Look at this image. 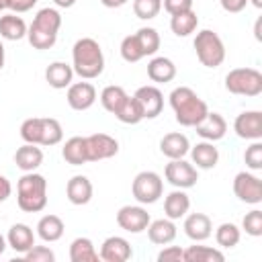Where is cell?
<instances>
[{
  "label": "cell",
  "instance_id": "bcb514c9",
  "mask_svg": "<svg viewBox=\"0 0 262 262\" xmlns=\"http://www.w3.org/2000/svg\"><path fill=\"white\" fill-rule=\"evenodd\" d=\"M37 2H39V0H10V2H8V8H10L12 12L20 14V12H29Z\"/></svg>",
  "mask_w": 262,
  "mask_h": 262
},
{
  "label": "cell",
  "instance_id": "ba28073f",
  "mask_svg": "<svg viewBox=\"0 0 262 262\" xmlns=\"http://www.w3.org/2000/svg\"><path fill=\"white\" fill-rule=\"evenodd\" d=\"M164 178L166 182H170L174 188H192L199 180V170L192 166V162H186L184 158L178 160H170L164 168Z\"/></svg>",
  "mask_w": 262,
  "mask_h": 262
},
{
  "label": "cell",
  "instance_id": "d6986e66",
  "mask_svg": "<svg viewBox=\"0 0 262 262\" xmlns=\"http://www.w3.org/2000/svg\"><path fill=\"white\" fill-rule=\"evenodd\" d=\"M188 154H190L192 166L196 170H211L219 162V149L213 145V141H205L203 139L196 145H190Z\"/></svg>",
  "mask_w": 262,
  "mask_h": 262
},
{
  "label": "cell",
  "instance_id": "ee69618b",
  "mask_svg": "<svg viewBox=\"0 0 262 262\" xmlns=\"http://www.w3.org/2000/svg\"><path fill=\"white\" fill-rule=\"evenodd\" d=\"M158 262H184V250L180 246H164L158 254Z\"/></svg>",
  "mask_w": 262,
  "mask_h": 262
},
{
  "label": "cell",
  "instance_id": "836d02e7",
  "mask_svg": "<svg viewBox=\"0 0 262 262\" xmlns=\"http://www.w3.org/2000/svg\"><path fill=\"white\" fill-rule=\"evenodd\" d=\"M137 43H139V49L143 53V57L147 55H156L158 49H160V33L154 29V27H141L137 33H133Z\"/></svg>",
  "mask_w": 262,
  "mask_h": 262
},
{
  "label": "cell",
  "instance_id": "d4e9b609",
  "mask_svg": "<svg viewBox=\"0 0 262 262\" xmlns=\"http://www.w3.org/2000/svg\"><path fill=\"white\" fill-rule=\"evenodd\" d=\"M190 209V199L182 188H174L172 192L166 194L164 199V215L172 221L182 219Z\"/></svg>",
  "mask_w": 262,
  "mask_h": 262
},
{
  "label": "cell",
  "instance_id": "4dcf8cb0",
  "mask_svg": "<svg viewBox=\"0 0 262 262\" xmlns=\"http://www.w3.org/2000/svg\"><path fill=\"white\" fill-rule=\"evenodd\" d=\"M70 260L72 262H98V252L90 237H76L70 244Z\"/></svg>",
  "mask_w": 262,
  "mask_h": 262
},
{
  "label": "cell",
  "instance_id": "b9f144b4",
  "mask_svg": "<svg viewBox=\"0 0 262 262\" xmlns=\"http://www.w3.org/2000/svg\"><path fill=\"white\" fill-rule=\"evenodd\" d=\"M244 162H246V166H248L250 170H254V172L262 170V141H260V139H258V141H252V143L246 147V151H244Z\"/></svg>",
  "mask_w": 262,
  "mask_h": 262
},
{
  "label": "cell",
  "instance_id": "f5cc1de1",
  "mask_svg": "<svg viewBox=\"0 0 262 262\" xmlns=\"http://www.w3.org/2000/svg\"><path fill=\"white\" fill-rule=\"evenodd\" d=\"M254 33H256V39L260 41V39H262V35H260V18L256 20V27H254Z\"/></svg>",
  "mask_w": 262,
  "mask_h": 262
},
{
  "label": "cell",
  "instance_id": "ab89813d",
  "mask_svg": "<svg viewBox=\"0 0 262 262\" xmlns=\"http://www.w3.org/2000/svg\"><path fill=\"white\" fill-rule=\"evenodd\" d=\"M119 51H121V57H123L127 63H137L139 59H143V53H141V49H139V43H137L135 35H127V37L121 41Z\"/></svg>",
  "mask_w": 262,
  "mask_h": 262
},
{
  "label": "cell",
  "instance_id": "74e56055",
  "mask_svg": "<svg viewBox=\"0 0 262 262\" xmlns=\"http://www.w3.org/2000/svg\"><path fill=\"white\" fill-rule=\"evenodd\" d=\"M162 0H133V12L141 20H151L160 14Z\"/></svg>",
  "mask_w": 262,
  "mask_h": 262
},
{
  "label": "cell",
  "instance_id": "6da1fadb",
  "mask_svg": "<svg viewBox=\"0 0 262 262\" xmlns=\"http://www.w3.org/2000/svg\"><path fill=\"white\" fill-rule=\"evenodd\" d=\"M72 68L82 80H94L104 72V53L96 39L82 37L72 47Z\"/></svg>",
  "mask_w": 262,
  "mask_h": 262
},
{
  "label": "cell",
  "instance_id": "9c48e42d",
  "mask_svg": "<svg viewBox=\"0 0 262 262\" xmlns=\"http://www.w3.org/2000/svg\"><path fill=\"white\" fill-rule=\"evenodd\" d=\"M233 194L246 205H260L262 203V180L248 170L237 172L233 178Z\"/></svg>",
  "mask_w": 262,
  "mask_h": 262
},
{
  "label": "cell",
  "instance_id": "e0dca14e",
  "mask_svg": "<svg viewBox=\"0 0 262 262\" xmlns=\"http://www.w3.org/2000/svg\"><path fill=\"white\" fill-rule=\"evenodd\" d=\"M194 129H196V135L199 137H203L205 141H213L215 143V141H219V139L225 137V133H227V121L219 113H207L205 119L194 125Z\"/></svg>",
  "mask_w": 262,
  "mask_h": 262
},
{
  "label": "cell",
  "instance_id": "681fc988",
  "mask_svg": "<svg viewBox=\"0 0 262 262\" xmlns=\"http://www.w3.org/2000/svg\"><path fill=\"white\" fill-rule=\"evenodd\" d=\"M129 0H100V4L102 6H106V8H121V6H125Z\"/></svg>",
  "mask_w": 262,
  "mask_h": 262
},
{
  "label": "cell",
  "instance_id": "11a10c76",
  "mask_svg": "<svg viewBox=\"0 0 262 262\" xmlns=\"http://www.w3.org/2000/svg\"><path fill=\"white\" fill-rule=\"evenodd\" d=\"M248 2H252L256 8H262V0H248Z\"/></svg>",
  "mask_w": 262,
  "mask_h": 262
},
{
  "label": "cell",
  "instance_id": "7402d4cb",
  "mask_svg": "<svg viewBox=\"0 0 262 262\" xmlns=\"http://www.w3.org/2000/svg\"><path fill=\"white\" fill-rule=\"evenodd\" d=\"M190 149V141L184 133L180 131H172V133H166L162 139H160V151L168 158V160H178V158H184Z\"/></svg>",
  "mask_w": 262,
  "mask_h": 262
},
{
  "label": "cell",
  "instance_id": "7bdbcfd3",
  "mask_svg": "<svg viewBox=\"0 0 262 262\" xmlns=\"http://www.w3.org/2000/svg\"><path fill=\"white\" fill-rule=\"evenodd\" d=\"M27 262H55V252L47 246H33L23 254Z\"/></svg>",
  "mask_w": 262,
  "mask_h": 262
},
{
  "label": "cell",
  "instance_id": "7dc6e473",
  "mask_svg": "<svg viewBox=\"0 0 262 262\" xmlns=\"http://www.w3.org/2000/svg\"><path fill=\"white\" fill-rule=\"evenodd\" d=\"M219 2H221L223 10L225 12H231V14L242 12L246 8V4H248V0H219Z\"/></svg>",
  "mask_w": 262,
  "mask_h": 262
},
{
  "label": "cell",
  "instance_id": "f35d334b",
  "mask_svg": "<svg viewBox=\"0 0 262 262\" xmlns=\"http://www.w3.org/2000/svg\"><path fill=\"white\" fill-rule=\"evenodd\" d=\"M20 137H23L25 143L39 145V141H41V117L25 119L23 125H20Z\"/></svg>",
  "mask_w": 262,
  "mask_h": 262
},
{
  "label": "cell",
  "instance_id": "4fadbf2b",
  "mask_svg": "<svg viewBox=\"0 0 262 262\" xmlns=\"http://www.w3.org/2000/svg\"><path fill=\"white\" fill-rule=\"evenodd\" d=\"M135 100L141 106L143 119H156L158 115H162L164 108V94L160 88L156 86H141L135 90Z\"/></svg>",
  "mask_w": 262,
  "mask_h": 262
},
{
  "label": "cell",
  "instance_id": "277c9868",
  "mask_svg": "<svg viewBox=\"0 0 262 262\" xmlns=\"http://www.w3.org/2000/svg\"><path fill=\"white\" fill-rule=\"evenodd\" d=\"M16 205L25 213H39L47 207V180L43 174L25 172L16 182Z\"/></svg>",
  "mask_w": 262,
  "mask_h": 262
},
{
  "label": "cell",
  "instance_id": "f907efd6",
  "mask_svg": "<svg viewBox=\"0 0 262 262\" xmlns=\"http://www.w3.org/2000/svg\"><path fill=\"white\" fill-rule=\"evenodd\" d=\"M76 2H78V0H53V4H55L57 8H72Z\"/></svg>",
  "mask_w": 262,
  "mask_h": 262
},
{
  "label": "cell",
  "instance_id": "1f68e13d",
  "mask_svg": "<svg viewBox=\"0 0 262 262\" xmlns=\"http://www.w3.org/2000/svg\"><path fill=\"white\" fill-rule=\"evenodd\" d=\"M225 254L211 246H188L184 250V262H223Z\"/></svg>",
  "mask_w": 262,
  "mask_h": 262
},
{
  "label": "cell",
  "instance_id": "8d00e7d4",
  "mask_svg": "<svg viewBox=\"0 0 262 262\" xmlns=\"http://www.w3.org/2000/svg\"><path fill=\"white\" fill-rule=\"evenodd\" d=\"M239 239H242V229L235 223L225 221L215 229V242L219 248H235Z\"/></svg>",
  "mask_w": 262,
  "mask_h": 262
},
{
  "label": "cell",
  "instance_id": "d6a6232c",
  "mask_svg": "<svg viewBox=\"0 0 262 262\" xmlns=\"http://www.w3.org/2000/svg\"><path fill=\"white\" fill-rule=\"evenodd\" d=\"M61 139H63L61 123L53 117H41V141H39V145L51 147V145L61 143Z\"/></svg>",
  "mask_w": 262,
  "mask_h": 262
},
{
  "label": "cell",
  "instance_id": "5b68a950",
  "mask_svg": "<svg viewBox=\"0 0 262 262\" xmlns=\"http://www.w3.org/2000/svg\"><path fill=\"white\" fill-rule=\"evenodd\" d=\"M192 45L196 51V59L205 68H219L225 61V45L215 31H211V29L199 31Z\"/></svg>",
  "mask_w": 262,
  "mask_h": 262
},
{
  "label": "cell",
  "instance_id": "db71d44e",
  "mask_svg": "<svg viewBox=\"0 0 262 262\" xmlns=\"http://www.w3.org/2000/svg\"><path fill=\"white\" fill-rule=\"evenodd\" d=\"M4 68V45H2V41H0V70Z\"/></svg>",
  "mask_w": 262,
  "mask_h": 262
},
{
  "label": "cell",
  "instance_id": "e575fe53",
  "mask_svg": "<svg viewBox=\"0 0 262 262\" xmlns=\"http://www.w3.org/2000/svg\"><path fill=\"white\" fill-rule=\"evenodd\" d=\"M115 117H117L121 123H125V125H137L139 121H143L141 106L137 104L135 96H129V94H127V98L123 100V104L117 108Z\"/></svg>",
  "mask_w": 262,
  "mask_h": 262
},
{
  "label": "cell",
  "instance_id": "8992f818",
  "mask_svg": "<svg viewBox=\"0 0 262 262\" xmlns=\"http://www.w3.org/2000/svg\"><path fill=\"white\" fill-rule=\"evenodd\" d=\"M225 90L237 96L262 94V74L256 68H235L225 76Z\"/></svg>",
  "mask_w": 262,
  "mask_h": 262
},
{
  "label": "cell",
  "instance_id": "5bb4252c",
  "mask_svg": "<svg viewBox=\"0 0 262 262\" xmlns=\"http://www.w3.org/2000/svg\"><path fill=\"white\" fill-rule=\"evenodd\" d=\"M66 100L74 111H88L96 102V88L90 82H72L66 92Z\"/></svg>",
  "mask_w": 262,
  "mask_h": 262
},
{
  "label": "cell",
  "instance_id": "52a82bcc",
  "mask_svg": "<svg viewBox=\"0 0 262 262\" xmlns=\"http://www.w3.org/2000/svg\"><path fill=\"white\" fill-rule=\"evenodd\" d=\"M131 194L139 205H154L164 194V180L158 172L143 170L131 182Z\"/></svg>",
  "mask_w": 262,
  "mask_h": 262
},
{
  "label": "cell",
  "instance_id": "cb8c5ba5",
  "mask_svg": "<svg viewBox=\"0 0 262 262\" xmlns=\"http://www.w3.org/2000/svg\"><path fill=\"white\" fill-rule=\"evenodd\" d=\"M45 80L51 88L63 90L74 82V68L66 61H51L45 68Z\"/></svg>",
  "mask_w": 262,
  "mask_h": 262
},
{
  "label": "cell",
  "instance_id": "9a60e30c",
  "mask_svg": "<svg viewBox=\"0 0 262 262\" xmlns=\"http://www.w3.org/2000/svg\"><path fill=\"white\" fill-rule=\"evenodd\" d=\"M133 256L131 244L121 235H111L100 244L98 258L104 262H127Z\"/></svg>",
  "mask_w": 262,
  "mask_h": 262
},
{
  "label": "cell",
  "instance_id": "484cf974",
  "mask_svg": "<svg viewBox=\"0 0 262 262\" xmlns=\"http://www.w3.org/2000/svg\"><path fill=\"white\" fill-rule=\"evenodd\" d=\"M14 164L23 172H35L43 164V151L35 143H25L14 151Z\"/></svg>",
  "mask_w": 262,
  "mask_h": 262
},
{
  "label": "cell",
  "instance_id": "3957f363",
  "mask_svg": "<svg viewBox=\"0 0 262 262\" xmlns=\"http://www.w3.org/2000/svg\"><path fill=\"white\" fill-rule=\"evenodd\" d=\"M59 27H61V14L57 8L45 6V8L37 10L31 27L27 29V39H29L31 47L39 49V51L51 49L57 41Z\"/></svg>",
  "mask_w": 262,
  "mask_h": 262
},
{
  "label": "cell",
  "instance_id": "8fae6325",
  "mask_svg": "<svg viewBox=\"0 0 262 262\" xmlns=\"http://www.w3.org/2000/svg\"><path fill=\"white\" fill-rule=\"evenodd\" d=\"M86 151L88 162L108 160L119 154V141L108 133H92L86 137Z\"/></svg>",
  "mask_w": 262,
  "mask_h": 262
},
{
  "label": "cell",
  "instance_id": "603a6c76",
  "mask_svg": "<svg viewBox=\"0 0 262 262\" xmlns=\"http://www.w3.org/2000/svg\"><path fill=\"white\" fill-rule=\"evenodd\" d=\"M147 78L156 84H166V82H172L176 78V66L170 57H164V55H156L149 59L147 63Z\"/></svg>",
  "mask_w": 262,
  "mask_h": 262
},
{
  "label": "cell",
  "instance_id": "ffe728a7",
  "mask_svg": "<svg viewBox=\"0 0 262 262\" xmlns=\"http://www.w3.org/2000/svg\"><path fill=\"white\" fill-rule=\"evenodd\" d=\"M6 244L16 254H25L27 250H31L35 246V231H33V227L27 225V223L10 225V229L6 233Z\"/></svg>",
  "mask_w": 262,
  "mask_h": 262
},
{
  "label": "cell",
  "instance_id": "ac0fdd59",
  "mask_svg": "<svg viewBox=\"0 0 262 262\" xmlns=\"http://www.w3.org/2000/svg\"><path fill=\"white\" fill-rule=\"evenodd\" d=\"M92 192H94L92 182H90V178L84 176V174L72 176V178L68 180V184H66V196H68V201H70L72 205H76V207L88 205V203L92 201Z\"/></svg>",
  "mask_w": 262,
  "mask_h": 262
},
{
  "label": "cell",
  "instance_id": "9f6ffc18",
  "mask_svg": "<svg viewBox=\"0 0 262 262\" xmlns=\"http://www.w3.org/2000/svg\"><path fill=\"white\" fill-rule=\"evenodd\" d=\"M8 2H10V0H0V10H4V8H8Z\"/></svg>",
  "mask_w": 262,
  "mask_h": 262
},
{
  "label": "cell",
  "instance_id": "60d3db41",
  "mask_svg": "<svg viewBox=\"0 0 262 262\" xmlns=\"http://www.w3.org/2000/svg\"><path fill=\"white\" fill-rule=\"evenodd\" d=\"M242 229L252 237H260L262 235V211L252 209L250 213H246L242 219Z\"/></svg>",
  "mask_w": 262,
  "mask_h": 262
},
{
  "label": "cell",
  "instance_id": "30bf717a",
  "mask_svg": "<svg viewBox=\"0 0 262 262\" xmlns=\"http://www.w3.org/2000/svg\"><path fill=\"white\" fill-rule=\"evenodd\" d=\"M151 217L143 205H125L117 211V225L129 233H141L147 229Z\"/></svg>",
  "mask_w": 262,
  "mask_h": 262
},
{
  "label": "cell",
  "instance_id": "f1b7e54d",
  "mask_svg": "<svg viewBox=\"0 0 262 262\" xmlns=\"http://www.w3.org/2000/svg\"><path fill=\"white\" fill-rule=\"evenodd\" d=\"M61 158L72 164V166H82L88 162V151H86V137H80V135H74L70 137L63 147H61Z\"/></svg>",
  "mask_w": 262,
  "mask_h": 262
},
{
  "label": "cell",
  "instance_id": "d590c367",
  "mask_svg": "<svg viewBox=\"0 0 262 262\" xmlns=\"http://www.w3.org/2000/svg\"><path fill=\"white\" fill-rule=\"evenodd\" d=\"M125 98H127V92H125L123 86L111 84V86H104L102 92H100V104H102V108L108 111L111 115L117 113V108L123 104Z\"/></svg>",
  "mask_w": 262,
  "mask_h": 262
},
{
  "label": "cell",
  "instance_id": "7c38bea8",
  "mask_svg": "<svg viewBox=\"0 0 262 262\" xmlns=\"http://www.w3.org/2000/svg\"><path fill=\"white\" fill-rule=\"evenodd\" d=\"M233 131L239 139L258 141L262 139V113L260 111H244L233 121Z\"/></svg>",
  "mask_w": 262,
  "mask_h": 262
},
{
  "label": "cell",
  "instance_id": "44dd1931",
  "mask_svg": "<svg viewBox=\"0 0 262 262\" xmlns=\"http://www.w3.org/2000/svg\"><path fill=\"white\" fill-rule=\"evenodd\" d=\"M147 237H149V242L151 244H156V246H166V244H172L174 239H176V233H178V229H176V223L172 221V219H168V217H162V219H154V221H149V225H147Z\"/></svg>",
  "mask_w": 262,
  "mask_h": 262
},
{
  "label": "cell",
  "instance_id": "f546056e",
  "mask_svg": "<svg viewBox=\"0 0 262 262\" xmlns=\"http://www.w3.org/2000/svg\"><path fill=\"white\" fill-rule=\"evenodd\" d=\"M196 27H199V16L194 10H186L170 16V29L176 37H188L196 31Z\"/></svg>",
  "mask_w": 262,
  "mask_h": 262
},
{
  "label": "cell",
  "instance_id": "816d5d0a",
  "mask_svg": "<svg viewBox=\"0 0 262 262\" xmlns=\"http://www.w3.org/2000/svg\"><path fill=\"white\" fill-rule=\"evenodd\" d=\"M6 248H8V244H6V237L0 233V256L4 254V250H6Z\"/></svg>",
  "mask_w": 262,
  "mask_h": 262
},
{
  "label": "cell",
  "instance_id": "7a4b0ae2",
  "mask_svg": "<svg viewBox=\"0 0 262 262\" xmlns=\"http://www.w3.org/2000/svg\"><path fill=\"white\" fill-rule=\"evenodd\" d=\"M170 106L174 111L176 123H180L182 127H194L196 123H201L205 119V115L209 113L207 102L188 86H178L170 92L168 96Z\"/></svg>",
  "mask_w": 262,
  "mask_h": 262
},
{
  "label": "cell",
  "instance_id": "83f0119b",
  "mask_svg": "<svg viewBox=\"0 0 262 262\" xmlns=\"http://www.w3.org/2000/svg\"><path fill=\"white\" fill-rule=\"evenodd\" d=\"M27 23L16 12H8L0 16V37L6 41H20L27 37Z\"/></svg>",
  "mask_w": 262,
  "mask_h": 262
},
{
  "label": "cell",
  "instance_id": "2e32d148",
  "mask_svg": "<svg viewBox=\"0 0 262 262\" xmlns=\"http://www.w3.org/2000/svg\"><path fill=\"white\" fill-rule=\"evenodd\" d=\"M184 235L192 242H205L211 237L213 233V223L211 217L205 213H186L184 215V223H182Z\"/></svg>",
  "mask_w": 262,
  "mask_h": 262
},
{
  "label": "cell",
  "instance_id": "f6af8a7d",
  "mask_svg": "<svg viewBox=\"0 0 262 262\" xmlns=\"http://www.w3.org/2000/svg\"><path fill=\"white\" fill-rule=\"evenodd\" d=\"M162 6L172 16V14H180V12L192 10V0H162Z\"/></svg>",
  "mask_w": 262,
  "mask_h": 262
},
{
  "label": "cell",
  "instance_id": "4316f807",
  "mask_svg": "<svg viewBox=\"0 0 262 262\" xmlns=\"http://www.w3.org/2000/svg\"><path fill=\"white\" fill-rule=\"evenodd\" d=\"M37 231H35V235H39L43 242H47V244H53V242H57V239H61V235H63V231H66V225H63V221H61V217H57V215H43L39 221H37V227H35Z\"/></svg>",
  "mask_w": 262,
  "mask_h": 262
},
{
  "label": "cell",
  "instance_id": "c3c4849f",
  "mask_svg": "<svg viewBox=\"0 0 262 262\" xmlns=\"http://www.w3.org/2000/svg\"><path fill=\"white\" fill-rule=\"evenodd\" d=\"M10 194H12V184H10V180H8L4 174H0V203H4Z\"/></svg>",
  "mask_w": 262,
  "mask_h": 262
}]
</instances>
